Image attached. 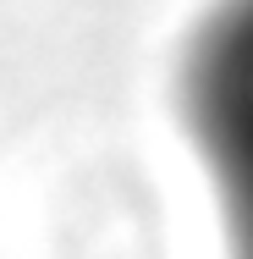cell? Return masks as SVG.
Listing matches in <instances>:
<instances>
[{
	"label": "cell",
	"instance_id": "cell-1",
	"mask_svg": "<svg viewBox=\"0 0 253 259\" xmlns=\"http://www.w3.org/2000/svg\"><path fill=\"white\" fill-rule=\"evenodd\" d=\"M182 121L220 193L231 259H253V0H220L193 28Z\"/></svg>",
	"mask_w": 253,
	"mask_h": 259
}]
</instances>
